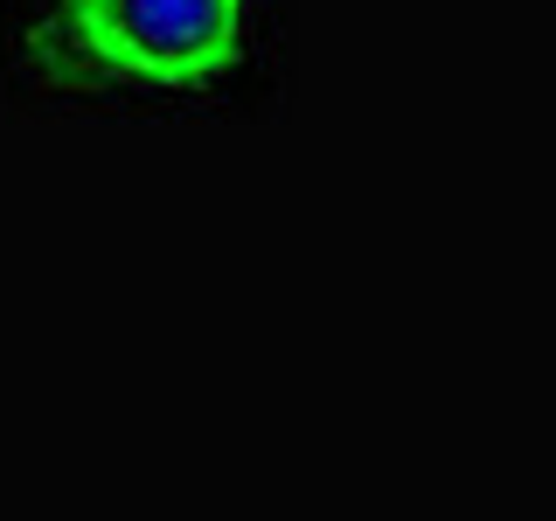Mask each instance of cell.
<instances>
[{
	"mask_svg": "<svg viewBox=\"0 0 556 521\" xmlns=\"http://www.w3.org/2000/svg\"><path fill=\"white\" fill-rule=\"evenodd\" d=\"M77 42L98 63L153 84H195L237 56L243 0H70Z\"/></svg>",
	"mask_w": 556,
	"mask_h": 521,
	"instance_id": "1",
	"label": "cell"
}]
</instances>
